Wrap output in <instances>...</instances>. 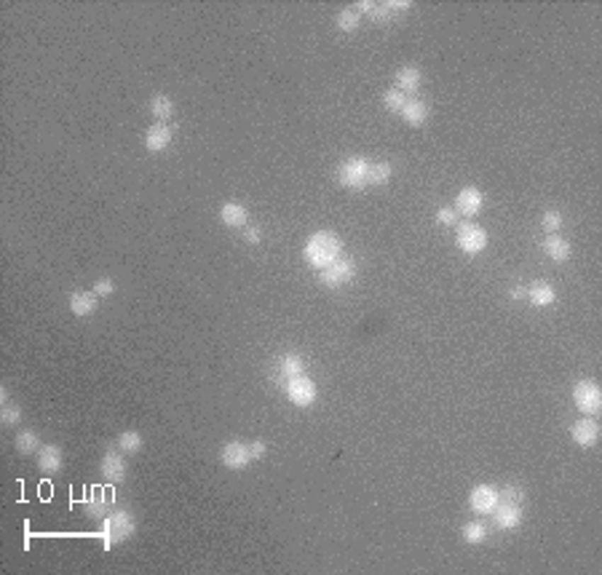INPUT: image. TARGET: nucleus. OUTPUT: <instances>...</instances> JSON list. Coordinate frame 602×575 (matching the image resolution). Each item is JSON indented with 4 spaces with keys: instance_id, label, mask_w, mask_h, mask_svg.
Here are the masks:
<instances>
[{
    "instance_id": "nucleus-1",
    "label": "nucleus",
    "mask_w": 602,
    "mask_h": 575,
    "mask_svg": "<svg viewBox=\"0 0 602 575\" xmlns=\"http://www.w3.org/2000/svg\"><path fill=\"white\" fill-rule=\"evenodd\" d=\"M305 260L313 265V268H326V265H332L337 257H343V241L337 233L332 230H316L311 239L305 241Z\"/></svg>"
},
{
    "instance_id": "nucleus-2",
    "label": "nucleus",
    "mask_w": 602,
    "mask_h": 575,
    "mask_svg": "<svg viewBox=\"0 0 602 575\" xmlns=\"http://www.w3.org/2000/svg\"><path fill=\"white\" fill-rule=\"evenodd\" d=\"M105 525H102V535H105V546L113 549V546H118L123 540H129L134 535V516L126 511V508H115V511H110L105 519H102Z\"/></svg>"
},
{
    "instance_id": "nucleus-3",
    "label": "nucleus",
    "mask_w": 602,
    "mask_h": 575,
    "mask_svg": "<svg viewBox=\"0 0 602 575\" xmlns=\"http://www.w3.org/2000/svg\"><path fill=\"white\" fill-rule=\"evenodd\" d=\"M573 404L578 407L581 415L586 418H597L602 412V388L597 385V380H578L573 385Z\"/></svg>"
},
{
    "instance_id": "nucleus-4",
    "label": "nucleus",
    "mask_w": 602,
    "mask_h": 575,
    "mask_svg": "<svg viewBox=\"0 0 602 575\" xmlns=\"http://www.w3.org/2000/svg\"><path fill=\"white\" fill-rule=\"evenodd\" d=\"M367 171H370V161L361 156L346 158L340 164V171H337V180L343 188H351V190H361L367 188Z\"/></svg>"
},
{
    "instance_id": "nucleus-5",
    "label": "nucleus",
    "mask_w": 602,
    "mask_h": 575,
    "mask_svg": "<svg viewBox=\"0 0 602 575\" xmlns=\"http://www.w3.org/2000/svg\"><path fill=\"white\" fill-rule=\"evenodd\" d=\"M455 244L463 254L477 257V254H482L484 252V246H487V233H484V228L474 225V222H460V225H458V233H455Z\"/></svg>"
},
{
    "instance_id": "nucleus-6",
    "label": "nucleus",
    "mask_w": 602,
    "mask_h": 575,
    "mask_svg": "<svg viewBox=\"0 0 602 575\" xmlns=\"http://www.w3.org/2000/svg\"><path fill=\"white\" fill-rule=\"evenodd\" d=\"M353 276H356V263H353L351 257H337L335 263L322 268V273H319L322 284L329 289H337V287H343V284H348Z\"/></svg>"
},
{
    "instance_id": "nucleus-7",
    "label": "nucleus",
    "mask_w": 602,
    "mask_h": 575,
    "mask_svg": "<svg viewBox=\"0 0 602 575\" xmlns=\"http://www.w3.org/2000/svg\"><path fill=\"white\" fill-rule=\"evenodd\" d=\"M316 383H313L311 377L302 372V375H295V377H289L287 380V399L295 404V407H311L313 402H316Z\"/></svg>"
},
{
    "instance_id": "nucleus-8",
    "label": "nucleus",
    "mask_w": 602,
    "mask_h": 575,
    "mask_svg": "<svg viewBox=\"0 0 602 575\" xmlns=\"http://www.w3.org/2000/svg\"><path fill=\"white\" fill-rule=\"evenodd\" d=\"M600 423L597 418H578L573 426H570V439L578 444V447H594L600 442Z\"/></svg>"
},
{
    "instance_id": "nucleus-9",
    "label": "nucleus",
    "mask_w": 602,
    "mask_h": 575,
    "mask_svg": "<svg viewBox=\"0 0 602 575\" xmlns=\"http://www.w3.org/2000/svg\"><path fill=\"white\" fill-rule=\"evenodd\" d=\"M220 460L222 466L230 468V471H244V468L252 463V452H249V444L244 442H228L220 452Z\"/></svg>"
},
{
    "instance_id": "nucleus-10",
    "label": "nucleus",
    "mask_w": 602,
    "mask_h": 575,
    "mask_svg": "<svg viewBox=\"0 0 602 575\" xmlns=\"http://www.w3.org/2000/svg\"><path fill=\"white\" fill-rule=\"evenodd\" d=\"M469 506L471 511H477V514H493L495 506H498V490H495L493 484H477L469 495Z\"/></svg>"
},
{
    "instance_id": "nucleus-11",
    "label": "nucleus",
    "mask_w": 602,
    "mask_h": 575,
    "mask_svg": "<svg viewBox=\"0 0 602 575\" xmlns=\"http://www.w3.org/2000/svg\"><path fill=\"white\" fill-rule=\"evenodd\" d=\"M99 471H102V479L110 482V484H118V482L126 479V460H123V452H115V450H108L102 463H99Z\"/></svg>"
},
{
    "instance_id": "nucleus-12",
    "label": "nucleus",
    "mask_w": 602,
    "mask_h": 575,
    "mask_svg": "<svg viewBox=\"0 0 602 575\" xmlns=\"http://www.w3.org/2000/svg\"><path fill=\"white\" fill-rule=\"evenodd\" d=\"M482 204H484V195H482L479 188H474V185H469V188H463V190L458 193V198H455V209L458 215H463V217H477L482 212Z\"/></svg>"
},
{
    "instance_id": "nucleus-13",
    "label": "nucleus",
    "mask_w": 602,
    "mask_h": 575,
    "mask_svg": "<svg viewBox=\"0 0 602 575\" xmlns=\"http://www.w3.org/2000/svg\"><path fill=\"white\" fill-rule=\"evenodd\" d=\"M174 140V129L169 123H153L144 134V150L147 153H164Z\"/></svg>"
},
{
    "instance_id": "nucleus-14",
    "label": "nucleus",
    "mask_w": 602,
    "mask_h": 575,
    "mask_svg": "<svg viewBox=\"0 0 602 575\" xmlns=\"http://www.w3.org/2000/svg\"><path fill=\"white\" fill-rule=\"evenodd\" d=\"M62 466H64V455H62L59 444H43L38 450V468H40V474L54 477V474L62 471Z\"/></svg>"
},
{
    "instance_id": "nucleus-15",
    "label": "nucleus",
    "mask_w": 602,
    "mask_h": 575,
    "mask_svg": "<svg viewBox=\"0 0 602 575\" xmlns=\"http://www.w3.org/2000/svg\"><path fill=\"white\" fill-rule=\"evenodd\" d=\"M525 297L535 305V308H549L557 302V289H554L552 281H546V278H538V281H533L528 287V295Z\"/></svg>"
},
{
    "instance_id": "nucleus-16",
    "label": "nucleus",
    "mask_w": 602,
    "mask_h": 575,
    "mask_svg": "<svg viewBox=\"0 0 602 575\" xmlns=\"http://www.w3.org/2000/svg\"><path fill=\"white\" fill-rule=\"evenodd\" d=\"M394 81H397V86L394 89H399L402 94H415L418 89H421L423 84V72L421 67H415V64H404V67H399L397 75H394Z\"/></svg>"
},
{
    "instance_id": "nucleus-17",
    "label": "nucleus",
    "mask_w": 602,
    "mask_h": 575,
    "mask_svg": "<svg viewBox=\"0 0 602 575\" xmlns=\"http://www.w3.org/2000/svg\"><path fill=\"white\" fill-rule=\"evenodd\" d=\"M541 249H543V254H546L549 260H554V263H567V260H570V254H573L570 241L562 239L560 233H552L549 239H543Z\"/></svg>"
},
{
    "instance_id": "nucleus-18",
    "label": "nucleus",
    "mask_w": 602,
    "mask_h": 575,
    "mask_svg": "<svg viewBox=\"0 0 602 575\" xmlns=\"http://www.w3.org/2000/svg\"><path fill=\"white\" fill-rule=\"evenodd\" d=\"M495 528L498 530H517L522 525V506L498 503L495 506Z\"/></svg>"
},
{
    "instance_id": "nucleus-19",
    "label": "nucleus",
    "mask_w": 602,
    "mask_h": 575,
    "mask_svg": "<svg viewBox=\"0 0 602 575\" xmlns=\"http://www.w3.org/2000/svg\"><path fill=\"white\" fill-rule=\"evenodd\" d=\"M220 220L228 225V228H246V222H249V212H246V206L239 204V201H228V204H222L220 209Z\"/></svg>"
},
{
    "instance_id": "nucleus-20",
    "label": "nucleus",
    "mask_w": 602,
    "mask_h": 575,
    "mask_svg": "<svg viewBox=\"0 0 602 575\" xmlns=\"http://www.w3.org/2000/svg\"><path fill=\"white\" fill-rule=\"evenodd\" d=\"M96 302H99V297H96L94 292H72L67 305H70L72 316L86 319V316H91L96 311Z\"/></svg>"
},
{
    "instance_id": "nucleus-21",
    "label": "nucleus",
    "mask_w": 602,
    "mask_h": 575,
    "mask_svg": "<svg viewBox=\"0 0 602 575\" xmlns=\"http://www.w3.org/2000/svg\"><path fill=\"white\" fill-rule=\"evenodd\" d=\"M86 514L94 516V519H105V516L110 514L108 490H102V487H94V490H91L89 501H86Z\"/></svg>"
},
{
    "instance_id": "nucleus-22",
    "label": "nucleus",
    "mask_w": 602,
    "mask_h": 575,
    "mask_svg": "<svg viewBox=\"0 0 602 575\" xmlns=\"http://www.w3.org/2000/svg\"><path fill=\"white\" fill-rule=\"evenodd\" d=\"M399 115L407 120L409 126H423L428 120V115H431V108L423 99H407V105H404V110Z\"/></svg>"
},
{
    "instance_id": "nucleus-23",
    "label": "nucleus",
    "mask_w": 602,
    "mask_h": 575,
    "mask_svg": "<svg viewBox=\"0 0 602 575\" xmlns=\"http://www.w3.org/2000/svg\"><path fill=\"white\" fill-rule=\"evenodd\" d=\"M394 177V166L388 161H370V171H367V185L373 188H380V185H388Z\"/></svg>"
},
{
    "instance_id": "nucleus-24",
    "label": "nucleus",
    "mask_w": 602,
    "mask_h": 575,
    "mask_svg": "<svg viewBox=\"0 0 602 575\" xmlns=\"http://www.w3.org/2000/svg\"><path fill=\"white\" fill-rule=\"evenodd\" d=\"M150 113H153V118H158V123H169V118L174 115V102H171V96L166 94H156L150 99Z\"/></svg>"
},
{
    "instance_id": "nucleus-25",
    "label": "nucleus",
    "mask_w": 602,
    "mask_h": 575,
    "mask_svg": "<svg viewBox=\"0 0 602 575\" xmlns=\"http://www.w3.org/2000/svg\"><path fill=\"white\" fill-rule=\"evenodd\" d=\"M13 444H16V452H19V455H38V450L43 447V444H40V436H38L35 431H19L16 433V439H13Z\"/></svg>"
},
{
    "instance_id": "nucleus-26",
    "label": "nucleus",
    "mask_w": 602,
    "mask_h": 575,
    "mask_svg": "<svg viewBox=\"0 0 602 575\" xmlns=\"http://www.w3.org/2000/svg\"><path fill=\"white\" fill-rule=\"evenodd\" d=\"M356 11H364L373 22H388L394 16V11L385 3H375V0H361L359 6H356Z\"/></svg>"
},
{
    "instance_id": "nucleus-27",
    "label": "nucleus",
    "mask_w": 602,
    "mask_h": 575,
    "mask_svg": "<svg viewBox=\"0 0 602 575\" xmlns=\"http://www.w3.org/2000/svg\"><path fill=\"white\" fill-rule=\"evenodd\" d=\"M460 535H463V540H466V543H471V546H479V543H484V540H487V525H484V522H479V519H471V522H466V525H463Z\"/></svg>"
},
{
    "instance_id": "nucleus-28",
    "label": "nucleus",
    "mask_w": 602,
    "mask_h": 575,
    "mask_svg": "<svg viewBox=\"0 0 602 575\" xmlns=\"http://www.w3.org/2000/svg\"><path fill=\"white\" fill-rule=\"evenodd\" d=\"M335 24L340 33H356L361 24V13L356 8H343V11H337Z\"/></svg>"
},
{
    "instance_id": "nucleus-29",
    "label": "nucleus",
    "mask_w": 602,
    "mask_h": 575,
    "mask_svg": "<svg viewBox=\"0 0 602 575\" xmlns=\"http://www.w3.org/2000/svg\"><path fill=\"white\" fill-rule=\"evenodd\" d=\"M118 450L123 452V455H137V452L142 450V433L140 431H120Z\"/></svg>"
},
{
    "instance_id": "nucleus-30",
    "label": "nucleus",
    "mask_w": 602,
    "mask_h": 575,
    "mask_svg": "<svg viewBox=\"0 0 602 575\" xmlns=\"http://www.w3.org/2000/svg\"><path fill=\"white\" fill-rule=\"evenodd\" d=\"M278 370H281V377L289 380V377L305 372V361H302V356H297V353H287V356L281 359V367H278Z\"/></svg>"
},
{
    "instance_id": "nucleus-31",
    "label": "nucleus",
    "mask_w": 602,
    "mask_h": 575,
    "mask_svg": "<svg viewBox=\"0 0 602 575\" xmlns=\"http://www.w3.org/2000/svg\"><path fill=\"white\" fill-rule=\"evenodd\" d=\"M498 503L522 506L525 503V490L519 484H506L504 490H498Z\"/></svg>"
},
{
    "instance_id": "nucleus-32",
    "label": "nucleus",
    "mask_w": 602,
    "mask_h": 575,
    "mask_svg": "<svg viewBox=\"0 0 602 575\" xmlns=\"http://www.w3.org/2000/svg\"><path fill=\"white\" fill-rule=\"evenodd\" d=\"M407 99L409 96L402 94L399 89H388V91L383 94V105H385V110H391V113H402L404 105H407Z\"/></svg>"
},
{
    "instance_id": "nucleus-33",
    "label": "nucleus",
    "mask_w": 602,
    "mask_h": 575,
    "mask_svg": "<svg viewBox=\"0 0 602 575\" xmlns=\"http://www.w3.org/2000/svg\"><path fill=\"white\" fill-rule=\"evenodd\" d=\"M0 420H3V426H19V423H22V409H19V404H3Z\"/></svg>"
},
{
    "instance_id": "nucleus-34",
    "label": "nucleus",
    "mask_w": 602,
    "mask_h": 575,
    "mask_svg": "<svg viewBox=\"0 0 602 575\" xmlns=\"http://www.w3.org/2000/svg\"><path fill=\"white\" fill-rule=\"evenodd\" d=\"M541 228L552 236V233H560V228H562V215L560 212H546V215L541 217Z\"/></svg>"
},
{
    "instance_id": "nucleus-35",
    "label": "nucleus",
    "mask_w": 602,
    "mask_h": 575,
    "mask_svg": "<svg viewBox=\"0 0 602 575\" xmlns=\"http://www.w3.org/2000/svg\"><path fill=\"white\" fill-rule=\"evenodd\" d=\"M436 222H439V225H445V228L458 225V212L453 209V206H442V209L436 212Z\"/></svg>"
},
{
    "instance_id": "nucleus-36",
    "label": "nucleus",
    "mask_w": 602,
    "mask_h": 575,
    "mask_svg": "<svg viewBox=\"0 0 602 575\" xmlns=\"http://www.w3.org/2000/svg\"><path fill=\"white\" fill-rule=\"evenodd\" d=\"M91 292H94L96 297H110V295L115 292V284H113L110 278H99V281H96V284H94V289H91Z\"/></svg>"
},
{
    "instance_id": "nucleus-37",
    "label": "nucleus",
    "mask_w": 602,
    "mask_h": 575,
    "mask_svg": "<svg viewBox=\"0 0 602 575\" xmlns=\"http://www.w3.org/2000/svg\"><path fill=\"white\" fill-rule=\"evenodd\" d=\"M249 452H252V460H263V457L268 455V444L257 439V442L249 444Z\"/></svg>"
},
{
    "instance_id": "nucleus-38",
    "label": "nucleus",
    "mask_w": 602,
    "mask_h": 575,
    "mask_svg": "<svg viewBox=\"0 0 602 575\" xmlns=\"http://www.w3.org/2000/svg\"><path fill=\"white\" fill-rule=\"evenodd\" d=\"M244 239L249 241V244H257V241L263 239V230H260V228H249V225H246V228H244Z\"/></svg>"
},
{
    "instance_id": "nucleus-39",
    "label": "nucleus",
    "mask_w": 602,
    "mask_h": 575,
    "mask_svg": "<svg viewBox=\"0 0 602 575\" xmlns=\"http://www.w3.org/2000/svg\"><path fill=\"white\" fill-rule=\"evenodd\" d=\"M385 6H388L391 11H399V8H409L412 3H409V0H385Z\"/></svg>"
},
{
    "instance_id": "nucleus-40",
    "label": "nucleus",
    "mask_w": 602,
    "mask_h": 575,
    "mask_svg": "<svg viewBox=\"0 0 602 575\" xmlns=\"http://www.w3.org/2000/svg\"><path fill=\"white\" fill-rule=\"evenodd\" d=\"M525 295H528V289H525V287H514L511 292H509V297H511V300H522Z\"/></svg>"
}]
</instances>
